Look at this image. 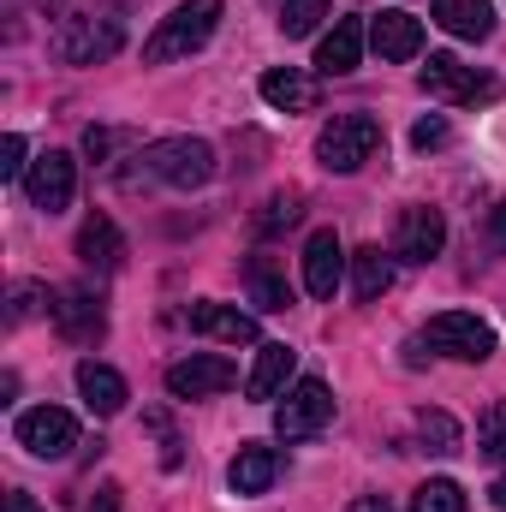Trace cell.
Listing matches in <instances>:
<instances>
[{"instance_id":"1","label":"cell","mask_w":506,"mask_h":512,"mask_svg":"<svg viewBox=\"0 0 506 512\" xmlns=\"http://www.w3.org/2000/svg\"><path fill=\"white\" fill-rule=\"evenodd\" d=\"M131 161H137V167L120 173V185H126V191H143V185L197 191V185H209V173H215V149H209L203 137H161V143L137 149Z\"/></svg>"},{"instance_id":"2","label":"cell","mask_w":506,"mask_h":512,"mask_svg":"<svg viewBox=\"0 0 506 512\" xmlns=\"http://www.w3.org/2000/svg\"><path fill=\"white\" fill-rule=\"evenodd\" d=\"M215 24H221V0H185V6H173V12L155 24V36L143 42V60H149V66L185 60V54H197V48L215 36Z\"/></svg>"},{"instance_id":"3","label":"cell","mask_w":506,"mask_h":512,"mask_svg":"<svg viewBox=\"0 0 506 512\" xmlns=\"http://www.w3.org/2000/svg\"><path fill=\"white\" fill-rule=\"evenodd\" d=\"M376 149H381V126L370 114H334L322 126V137H316V161L328 173H358Z\"/></svg>"},{"instance_id":"4","label":"cell","mask_w":506,"mask_h":512,"mask_svg":"<svg viewBox=\"0 0 506 512\" xmlns=\"http://www.w3.org/2000/svg\"><path fill=\"white\" fill-rule=\"evenodd\" d=\"M120 42H126L120 18H108V12H72V18H60L54 54H60L66 66H96V60L120 54Z\"/></svg>"},{"instance_id":"5","label":"cell","mask_w":506,"mask_h":512,"mask_svg":"<svg viewBox=\"0 0 506 512\" xmlns=\"http://www.w3.org/2000/svg\"><path fill=\"white\" fill-rule=\"evenodd\" d=\"M328 417H334V393H328V382L304 376V382L274 405V435H280V441H310L316 429H328Z\"/></svg>"},{"instance_id":"6","label":"cell","mask_w":506,"mask_h":512,"mask_svg":"<svg viewBox=\"0 0 506 512\" xmlns=\"http://www.w3.org/2000/svg\"><path fill=\"white\" fill-rule=\"evenodd\" d=\"M417 84L429 90V96H441V102H465V108H477V102H495L501 96V84L495 78H477L465 60H453V54H429V66L417 72Z\"/></svg>"},{"instance_id":"7","label":"cell","mask_w":506,"mask_h":512,"mask_svg":"<svg viewBox=\"0 0 506 512\" xmlns=\"http://www.w3.org/2000/svg\"><path fill=\"white\" fill-rule=\"evenodd\" d=\"M429 346H435V352H447V358L483 364V358L495 352V328H489V322H477L471 310H441V316H429Z\"/></svg>"},{"instance_id":"8","label":"cell","mask_w":506,"mask_h":512,"mask_svg":"<svg viewBox=\"0 0 506 512\" xmlns=\"http://www.w3.org/2000/svg\"><path fill=\"white\" fill-rule=\"evenodd\" d=\"M233 382H239V364L221 358V352H191V358H179L167 370V393L173 399H215V393H227Z\"/></svg>"},{"instance_id":"9","label":"cell","mask_w":506,"mask_h":512,"mask_svg":"<svg viewBox=\"0 0 506 512\" xmlns=\"http://www.w3.org/2000/svg\"><path fill=\"white\" fill-rule=\"evenodd\" d=\"M18 447L36 453V459H66V453L78 447V423H72V411H60V405H36V411H24V417H18Z\"/></svg>"},{"instance_id":"10","label":"cell","mask_w":506,"mask_h":512,"mask_svg":"<svg viewBox=\"0 0 506 512\" xmlns=\"http://www.w3.org/2000/svg\"><path fill=\"white\" fill-rule=\"evenodd\" d=\"M24 185H30V203L42 215H60L72 203V191H78V161L66 149H48V155H36V167L24 173Z\"/></svg>"},{"instance_id":"11","label":"cell","mask_w":506,"mask_h":512,"mask_svg":"<svg viewBox=\"0 0 506 512\" xmlns=\"http://www.w3.org/2000/svg\"><path fill=\"white\" fill-rule=\"evenodd\" d=\"M441 245H447V221H441V209L417 203V209H405V215H399L393 256H405V262H429V256H441Z\"/></svg>"},{"instance_id":"12","label":"cell","mask_w":506,"mask_h":512,"mask_svg":"<svg viewBox=\"0 0 506 512\" xmlns=\"http://www.w3.org/2000/svg\"><path fill=\"white\" fill-rule=\"evenodd\" d=\"M346 245H340V233H310V245H304V286H310V298H334L340 292V280H346Z\"/></svg>"},{"instance_id":"13","label":"cell","mask_w":506,"mask_h":512,"mask_svg":"<svg viewBox=\"0 0 506 512\" xmlns=\"http://www.w3.org/2000/svg\"><path fill=\"white\" fill-rule=\"evenodd\" d=\"M48 310H54V322H60V334H66V340H84V346H90V340H102V334H108V316H102V304H96L84 286L54 292V304H48Z\"/></svg>"},{"instance_id":"14","label":"cell","mask_w":506,"mask_h":512,"mask_svg":"<svg viewBox=\"0 0 506 512\" xmlns=\"http://www.w3.org/2000/svg\"><path fill=\"white\" fill-rule=\"evenodd\" d=\"M262 102L280 108V114H316L322 90H316L310 72H298V66H274V72H262Z\"/></svg>"},{"instance_id":"15","label":"cell","mask_w":506,"mask_h":512,"mask_svg":"<svg viewBox=\"0 0 506 512\" xmlns=\"http://www.w3.org/2000/svg\"><path fill=\"white\" fill-rule=\"evenodd\" d=\"M185 322H191V334H209V340H227V346H251L256 340V316L233 310V304H191Z\"/></svg>"},{"instance_id":"16","label":"cell","mask_w":506,"mask_h":512,"mask_svg":"<svg viewBox=\"0 0 506 512\" xmlns=\"http://www.w3.org/2000/svg\"><path fill=\"white\" fill-rule=\"evenodd\" d=\"M358 60H364V24L358 18H340L322 36V48H316V72L322 78H346V72H358Z\"/></svg>"},{"instance_id":"17","label":"cell","mask_w":506,"mask_h":512,"mask_svg":"<svg viewBox=\"0 0 506 512\" xmlns=\"http://www.w3.org/2000/svg\"><path fill=\"white\" fill-rule=\"evenodd\" d=\"M78 393H84V405L96 411V417H114V411H126V376L120 370H108V364H96V358H84L78 364Z\"/></svg>"},{"instance_id":"18","label":"cell","mask_w":506,"mask_h":512,"mask_svg":"<svg viewBox=\"0 0 506 512\" xmlns=\"http://www.w3.org/2000/svg\"><path fill=\"white\" fill-rule=\"evenodd\" d=\"M370 42H376L381 60H417L423 54V24L411 12H381L370 24Z\"/></svg>"},{"instance_id":"19","label":"cell","mask_w":506,"mask_h":512,"mask_svg":"<svg viewBox=\"0 0 506 512\" xmlns=\"http://www.w3.org/2000/svg\"><path fill=\"white\" fill-rule=\"evenodd\" d=\"M78 256H84L90 268L114 274V268L126 262V239H120V227H114L108 215H90V221L78 227Z\"/></svg>"},{"instance_id":"20","label":"cell","mask_w":506,"mask_h":512,"mask_svg":"<svg viewBox=\"0 0 506 512\" xmlns=\"http://www.w3.org/2000/svg\"><path fill=\"white\" fill-rule=\"evenodd\" d=\"M435 24L447 36H465V42H483L495 30V6L489 0H435Z\"/></svg>"},{"instance_id":"21","label":"cell","mask_w":506,"mask_h":512,"mask_svg":"<svg viewBox=\"0 0 506 512\" xmlns=\"http://www.w3.org/2000/svg\"><path fill=\"white\" fill-rule=\"evenodd\" d=\"M274 477H280V453L274 447H239V459L227 465L233 495H262V489H274Z\"/></svg>"},{"instance_id":"22","label":"cell","mask_w":506,"mask_h":512,"mask_svg":"<svg viewBox=\"0 0 506 512\" xmlns=\"http://www.w3.org/2000/svg\"><path fill=\"white\" fill-rule=\"evenodd\" d=\"M292 364H298L292 346H262L256 364H251V376H245V393H251V399H280V387L292 382Z\"/></svg>"},{"instance_id":"23","label":"cell","mask_w":506,"mask_h":512,"mask_svg":"<svg viewBox=\"0 0 506 512\" xmlns=\"http://www.w3.org/2000/svg\"><path fill=\"white\" fill-rule=\"evenodd\" d=\"M387 286H393V262H387V256L376 251V245L352 256V292H358L364 304H376V298L387 292Z\"/></svg>"},{"instance_id":"24","label":"cell","mask_w":506,"mask_h":512,"mask_svg":"<svg viewBox=\"0 0 506 512\" xmlns=\"http://www.w3.org/2000/svg\"><path fill=\"white\" fill-rule=\"evenodd\" d=\"M251 292H256V310H292V286H286V274L274 268V262H251Z\"/></svg>"},{"instance_id":"25","label":"cell","mask_w":506,"mask_h":512,"mask_svg":"<svg viewBox=\"0 0 506 512\" xmlns=\"http://www.w3.org/2000/svg\"><path fill=\"white\" fill-rule=\"evenodd\" d=\"M417 441H423V453H459V423L447 411H423L417 417Z\"/></svg>"},{"instance_id":"26","label":"cell","mask_w":506,"mask_h":512,"mask_svg":"<svg viewBox=\"0 0 506 512\" xmlns=\"http://www.w3.org/2000/svg\"><path fill=\"white\" fill-rule=\"evenodd\" d=\"M411 512H465V489L447 483V477H435V483H423L411 495Z\"/></svg>"},{"instance_id":"27","label":"cell","mask_w":506,"mask_h":512,"mask_svg":"<svg viewBox=\"0 0 506 512\" xmlns=\"http://www.w3.org/2000/svg\"><path fill=\"white\" fill-rule=\"evenodd\" d=\"M477 453H483V459H495V465H506V399L483 411V429H477Z\"/></svg>"},{"instance_id":"28","label":"cell","mask_w":506,"mask_h":512,"mask_svg":"<svg viewBox=\"0 0 506 512\" xmlns=\"http://www.w3.org/2000/svg\"><path fill=\"white\" fill-rule=\"evenodd\" d=\"M322 18H328V0H286L280 6V30L286 36H310Z\"/></svg>"},{"instance_id":"29","label":"cell","mask_w":506,"mask_h":512,"mask_svg":"<svg viewBox=\"0 0 506 512\" xmlns=\"http://www.w3.org/2000/svg\"><path fill=\"white\" fill-rule=\"evenodd\" d=\"M126 143H137V131H126V126H90L84 131V155L90 161H114Z\"/></svg>"},{"instance_id":"30","label":"cell","mask_w":506,"mask_h":512,"mask_svg":"<svg viewBox=\"0 0 506 512\" xmlns=\"http://www.w3.org/2000/svg\"><path fill=\"white\" fill-rule=\"evenodd\" d=\"M298 215H304V197H298V191H274L268 209H262V233H280V227H292Z\"/></svg>"},{"instance_id":"31","label":"cell","mask_w":506,"mask_h":512,"mask_svg":"<svg viewBox=\"0 0 506 512\" xmlns=\"http://www.w3.org/2000/svg\"><path fill=\"white\" fill-rule=\"evenodd\" d=\"M42 304H48V292H42V286H30V280H18V286H12V304H6V322L18 328V322H30Z\"/></svg>"},{"instance_id":"32","label":"cell","mask_w":506,"mask_h":512,"mask_svg":"<svg viewBox=\"0 0 506 512\" xmlns=\"http://www.w3.org/2000/svg\"><path fill=\"white\" fill-rule=\"evenodd\" d=\"M18 173H24V137L6 131L0 137V179H18Z\"/></svg>"},{"instance_id":"33","label":"cell","mask_w":506,"mask_h":512,"mask_svg":"<svg viewBox=\"0 0 506 512\" xmlns=\"http://www.w3.org/2000/svg\"><path fill=\"white\" fill-rule=\"evenodd\" d=\"M411 143H417V149H441V143H447V120H441V114L417 120V126H411Z\"/></svg>"},{"instance_id":"34","label":"cell","mask_w":506,"mask_h":512,"mask_svg":"<svg viewBox=\"0 0 506 512\" xmlns=\"http://www.w3.org/2000/svg\"><path fill=\"white\" fill-rule=\"evenodd\" d=\"M120 495H126L120 483H102V489H96V501H90V512H120Z\"/></svg>"},{"instance_id":"35","label":"cell","mask_w":506,"mask_h":512,"mask_svg":"<svg viewBox=\"0 0 506 512\" xmlns=\"http://www.w3.org/2000/svg\"><path fill=\"white\" fill-rule=\"evenodd\" d=\"M6 512H42V507H36V501H30L24 489H12V495H6Z\"/></svg>"},{"instance_id":"36","label":"cell","mask_w":506,"mask_h":512,"mask_svg":"<svg viewBox=\"0 0 506 512\" xmlns=\"http://www.w3.org/2000/svg\"><path fill=\"white\" fill-rule=\"evenodd\" d=\"M352 512H393V501H387V495H364Z\"/></svg>"},{"instance_id":"37","label":"cell","mask_w":506,"mask_h":512,"mask_svg":"<svg viewBox=\"0 0 506 512\" xmlns=\"http://www.w3.org/2000/svg\"><path fill=\"white\" fill-rule=\"evenodd\" d=\"M489 501H495V507L506 512V477H495V489H489Z\"/></svg>"},{"instance_id":"38","label":"cell","mask_w":506,"mask_h":512,"mask_svg":"<svg viewBox=\"0 0 506 512\" xmlns=\"http://www.w3.org/2000/svg\"><path fill=\"white\" fill-rule=\"evenodd\" d=\"M489 227H495V239H501V245H506V203H501V209H495V221H489Z\"/></svg>"}]
</instances>
